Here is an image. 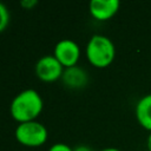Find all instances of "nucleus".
<instances>
[{
  "label": "nucleus",
  "mask_w": 151,
  "mask_h": 151,
  "mask_svg": "<svg viewBox=\"0 0 151 151\" xmlns=\"http://www.w3.org/2000/svg\"><path fill=\"white\" fill-rule=\"evenodd\" d=\"M42 109V99L40 94L33 90L27 88L18 93L11 103V113L14 119L20 123L33 120Z\"/></svg>",
  "instance_id": "nucleus-1"
},
{
  "label": "nucleus",
  "mask_w": 151,
  "mask_h": 151,
  "mask_svg": "<svg viewBox=\"0 0 151 151\" xmlns=\"http://www.w3.org/2000/svg\"><path fill=\"white\" fill-rule=\"evenodd\" d=\"M114 45L110 38L94 34L90 38L86 46V55L91 64L97 67H105L114 58Z\"/></svg>",
  "instance_id": "nucleus-2"
},
{
  "label": "nucleus",
  "mask_w": 151,
  "mask_h": 151,
  "mask_svg": "<svg viewBox=\"0 0 151 151\" xmlns=\"http://www.w3.org/2000/svg\"><path fill=\"white\" fill-rule=\"evenodd\" d=\"M15 138L25 145L38 146L46 142L47 129L39 122L29 120L20 123L15 129Z\"/></svg>",
  "instance_id": "nucleus-3"
},
{
  "label": "nucleus",
  "mask_w": 151,
  "mask_h": 151,
  "mask_svg": "<svg viewBox=\"0 0 151 151\" xmlns=\"http://www.w3.org/2000/svg\"><path fill=\"white\" fill-rule=\"evenodd\" d=\"M53 55L63 64V66H74L79 59L80 48L72 39H61L55 44Z\"/></svg>",
  "instance_id": "nucleus-4"
},
{
  "label": "nucleus",
  "mask_w": 151,
  "mask_h": 151,
  "mask_svg": "<svg viewBox=\"0 0 151 151\" xmlns=\"http://www.w3.org/2000/svg\"><path fill=\"white\" fill-rule=\"evenodd\" d=\"M35 72L40 79L45 81H52L61 77L63 64L52 54L44 55L37 61Z\"/></svg>",
  "instance_id": "nucleus-5"
},
{
  "label": "nucleus",
  "mask_w": 151,
  "mask_h": 151,
  "mask_svg": "<svg viewBox=\"0 0 151 151\" xmlns=\"http://www.w3.org/2000/svg\"><path fill=\"white\" fill-rule=\"evenodd\" d=\"M119 8L118 0H91L90 12L98 20L110 19Z\"/></svg>",
  "instance_id": "nucleus-6"
},
{
  "label": "nucleus",
  "mask_w": 151,
  "mask_h": 151,
  "mask_svg": "<svg viewBox=\"0 0 151 151\" xmlns=\"http://www.w3.org/2000/svg\"><path fill=\"white\" fill-rule=\"evenodd\" d=\"M63 81L70 87H83L87 81L86 72L78 66H70L61 74Z\"/></svg>",
  "instance_id": "nucleus-7"
},
{
  "label": "nucleus",
  "mask_w": 151,
  "mask_h": 151,
  "mask_svg": "<svg viewBox=\"0 0 151 151\" xmlns=\"http://www.w3.org/2000/svg\"><path fill=\"white\" fill-rule=\"evenodd\" d=\"M136 116L140 125L151 131V93L139 99L136 106Z\"/></svg>",
  "instance_id": "nucleus-8"
},
{
  "label": "nucleus",
  "mask_w": 151,
  "mask_h": 151,
  "mask_svg": "<svg viewBox=\"0 0 151 151\" xmlns=\"http://www.w3.org/2000/svg\"><path fill=\"white\" fill-rule=\"evenodd\" d=\"M8 21H9L8 9L2 2H0V32L5 29V27L7 26Z\"/></svg>",
  "instance_id": "nucleus-9"
},
{
  "label": "nucleus",
  "mask_w": 151,
  "mask_h": 151,
  "mask_svg": "<svg viewBox=\"0 0 151 151\" xmlns=\"http://www.w3.org/2000/svg\"><path fill=\"white\" fill-rule=\"evenodd\" d=\"M48 151H73V149H71L65 143H55L48 149Z\"/></svg>",
  "instance_id": "nucleus-10"
},
{
  "label": "nucleus",
  "mask_w": 151,
  "mask_h": 151,
  "mask_svg": "<svg viewBox=\"0 0 151 151\" xmlns=\"http://www.w3.org/2000/svg\"><path fill=\"white\" fill-rule=\"evenodd\" d=\"M73 151H93V150L87 145H77L73 149Z\"/></svg>",
  "instance_id": "nucleus-11"
},
{
  "label": "nucleus",
  "mask_w": 151,
  "mask_h": 151,
  "mask_svg": "<svg viewBox=\"0 0 151 151\" xmlns=\"http://www.w3.org/2000/svg\"><path fill=\"white\" fill-rule=\"evenodd\" d=\"M22 6H25V7H32L33 5H35L37 4V0H22L21 2H20Z\"/></svg>",
  "instance_id": "nucleus-12"
},
{
  "label": "nucleus",
  "mask_w": 151,
  "mask_h": 151,
  "mask_svg": "<svg viewBox=\"0 0 151 151\" xmlns=\"http://www.w3.org/2000/svg\"><path fill=\"white\" fill-rule=\"evenodd\" d=\"M99 151H122V150H119L117 147H105V149H101Z\"/></svg>",
  "instance_id": "nucleus-13"
},
{
  "label": "nucleus",
  "mask_w": 151,
  "mask_h": 151,
  "mask_svg": "<svg viewBox=\"0 0 151 151\" xmlns=\"http://www.w3.org/2000/svg\"><path fill=\"white\" fill-rule=\"evenodd\" d=\"M147 149H149V151H151V132L147 137Z\"/></svg>",
  "instance_id": "nucleus-14"
}]
</instances>
